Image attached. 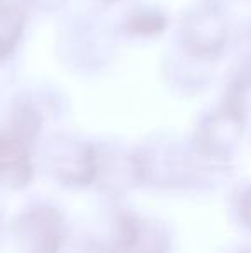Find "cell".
Returning a JSON list of instances; mask_svg holds the SVG:
<instances>
[{
    "instance_id": "10",
    "label": "cell",
    "mask_w": 251,
    "mask_h": 253,
    "mask_svg": "<svg viewBox=\"0 0 251 253\" xmlns=\"http://www.w3.org/2000/svg\"><path fill=\"white\" fill-rule=\"evenodd\" d=\"M30 14L21 0H0V69L9 66L23 47Z\"/></svg>"
},
{
    "instance_id": "12",
    "label": "cell",
    "mask_w": 251,
    "mask_h": 253,
    "mask_svg": "<svg viewBox=\"0 0 251 253\" xmlns=\"http://www.w3.org/2000/svg\"><path fill=\"white\" fill-rule=\"evenodd\" d=\"M7 229V226H5V220H3V212H2V209H0V236H2V233Z\"/></svg>"
},
{
    "instance_id": "8",
    "label": "cell",
    "mask_w": 251,
    "mask_h": 253,
    "mask_svg": "<svg viewBox=\"0 0 251 253\" xmlns=\"http://www.w3.org/2000/svg\"><path fill=\"white\" fill-rule=\"evenodd\" d=\"M38 172V150L21 140L0 121V191H26L35 183Z\"/></svg>"
},
{
    "instance_id": "4",
    "label": "cell",
    "mask_w": 251,
    "mask_h": 253,
    "mask_svg": "<svg viewBox=\"0 0 251 253\" xmlns=\"http://www.w3.org/2000/svg\"><path fill=\"white\" fill-rule=\"evenodd\" d=\"M115 38V24L93 12L77 14L61 30V57L72 69L97 73L114 59Z\"/></svg>"
},
{
    "instance_id": "6",
    "label": "cell",
    "mask_w": 251,
    "mask_h": 253,
    "mask_svg": "<svg viewBox=\"0 0 251 253\" xmlns=\"http://www.w3.org/2000/svg\"><path fill=\"white\" fill-rule=\"evenodd\" d=\"M55 112L57 102L54 97L41 93L40 90H24L10 98L0 121L30 147L40 150L41 143L54 133L50 126Z\"/></svg>"
},
{
    "instance_id": "7",
    "label": "cell",
    "mask_w": 251,
    "mask_h": 253,
    "mask_svg": "<svg viewBox=\"0 0 251 253\" xmlns=\"http://www.w3.org/2000/svg\"><path fill=\"white\" fill-rule=\"evenodd\" d=\"M140 188H143V181L136 145L100 141V169L95 191L108 203H117Z\"/></svg>"
},
{
    "instance_id": "1",
    "label": "cell",
    "mask_w": 251,
    "mask_h": 253,
    "mask_svg": "<svg viewBox=\"0 0 251 253\" xmlns=\"http://www.w3.org/2000/svg\"><path fill=\"white\" fill-rule=\"evenodd\" d=\"M40 170L72 191L95 190L100 169V141L76 133L54 131L38 150Z\"/></svg>"
},
{
    "instance_id": "3",
    "label": "cell",
    "mask_w": 251,
    "mask_h": 253,
    "mask_svg": "<svg viewBox=\"0 0 251 253\" xmlns=\"http://www.w3.org/2000/svg\"><path fill=\"white\" fill-rule=\"evenodd\" d=\"M17 253H66L71 224L64 209L50 200H33L7 224Z\"/></svg>"
},
{
    "instance_id": "11",
    "label": "cell",
    "mask_w": 251,
    "mask_h": 253,
    "mask_svg": "<svg viewBox=\"0 0 251 253\" xmlns=\"http://www.w3.org/2000/svg\"><path fill=\"white\" fill-rule=\"evenodd\" d=\"M100 5L104 7H114V5H119V3H122L124 0H97Z\"/></svg>"
},
{
    "instance_id": "2",
    "label": "cell",
    "mask_w": 251,
    "mask_h": 253,
    "mask_svg": "<svg viewBox=\"0 0 251 253\" xmlns=\"http://www.w3.org/2000/svg\"><path fill=\"white\" fill-rule=\"evenodd\" d=\"M107 210L104 229L93 236L112 253H171L172 233L160 219L124 202L108 203Z\"/></svg>"
},
{
    "instance_id": "5",
    "label": "cell",
    "mask_w": 251,
    "mask_h": 253,
    "mask_svg": "<svg viewBox=\"0 0 251 253\" xmlns=\"http://www.w3.org/2000/svg\"><path fill=\"white\" fill-rule=\"evenodd\" d=\"M191 150L193 148L165 134H155L136 145L143 188L167 191L191 184L194 174Z\"/></svg>"
},
{
    "instance_id": "9",
    "label": "cell",
    "mask_w": 251,
    "mask_h": 253,
    "mask_svg": "<svg viewBox=\"0 0 251 253\" xmlns=\"http://www.w3.org/2000/svg\"><path fill=\"white\" fill-rule=\"evenodd\" d=\"M119 38L127 42H153L164 37L171 26V16L155 3H133L115 21Z\"/></svg>"
}]
</instances>
